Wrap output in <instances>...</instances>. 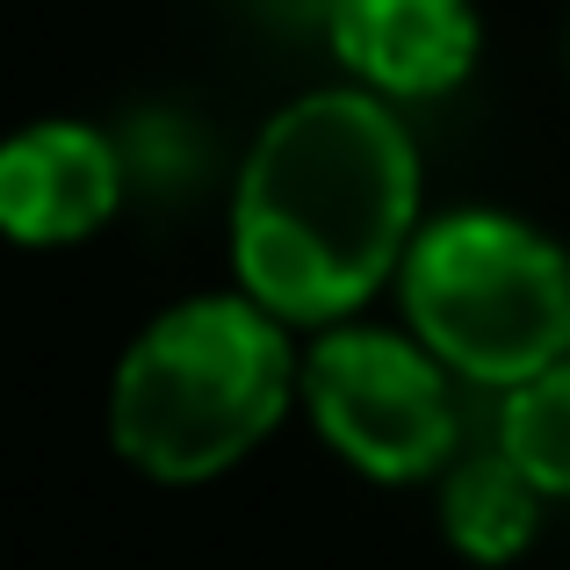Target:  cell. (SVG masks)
Instances as JSON below:
<instances>
[{
    "label": "cell",
    "instance_id": "6da1fadb",
    "mask_svg": "<svg viewBox=\"0 0 570 570\" xmlns=\"http://www.w3.org/2000/svg\"><path fill=\"white\" fill-rule=\"evenodd\" d=\"M419 145L390 101L362 87H311L261 124L232 195L238 289L282 325H347L397 282L419 238Z\"/></svg>",
    "mask_w": 570,
    "mask_h": 570
},
{
    "label": "cell",
    "instance_id": "7a4b0ae2",
    "mask_svg": "<svg viewBox=\"0 0 570 570\" xmlns=\"http://www.w3.org/2000/svg\"><path fill=\"white\" fill-rule=\"evenodd\" d=\"M296 340L246 289L167 304L109 376V448L159 484L246 462L296 404Z\"/></svg>",
    "mask_w": 570,
    "mask_h": 570
},
{
    "label": "cell",
    "instance_id": "3957f363",
    "mask_svg": "<svg viewBox=\"0 0 570 570\" xmlns=\"http://www.w3.org/2000/svg\"><path fill=\"white\" fill-rule=\"evenodd\" d=\"M412 340L462 383L520 390L570 354V253L528 217H426L397 267Z\"/></svg>",
    "mask_w": 570,
    "mask_h": 570
},
{
    "label": "cell",
    "instance_id": "277c9868",
    "mask_svg": "<svg viewBox=\"0 0 570 570\" xmlns=\"http://www.w3.org/2000/svg\"><path fill=\"white\" fill-rule=\"evenodd\" d=\"M296 397L318 441L376 484H419L462 455L455 376L412 333H383V325L354 318L325 325L296 362Z\"/></svg>",
    "mask_w": 570,
    "mask_h": 570
},
{
    "label": "cell",
    "instance_id": "5b68a950",
    "mask_svg": "<svg viewBox=\"0 0 570 570\" xmlns=\"http://www.w3.org/2000/svg\"><path fill=\"white\" fill-rule=\"evenodd\" d=\"M325 51L390 109L441 101L484 58V14L476 0H325Z\"/></svg>",
    "mask_w": 570,
    "mask_h": 570
},
{
    "label": "cell",
    "instance_id": "8992f818",
    "mask_svg": "<svg viewBox=\"0 0 570 570\" xmlns=\"http://www.w3.org/2000/svg\"><path fill=\"white\" fill-rule=\"evenodd\" d=\"M124 209V153L101 124L37 116L0 138V238L80 246Z\"/></svg>",
    "mask_w": 570,
    "mask_h": 570
},
{
    "label": "cell",
    "instance_id": "52a82bcc",
    "mask_svg": "<svg viewBox=\"0 0 570 570\" xmlns=\"http://www.w3.org/2000/svg\"><path fill=\"white\" fill-rule=\"evenodd\" d=\"M441 534L462 563H513L542 534V491L491 448V455H455L441 470Z\"/></svg>",
    "mask_w": 570,
    "mask_h": 570
},
{
    "label": "cell",
    "instance_id": "ba28073f",
    "mask_svg": "<svg viewBox=\"0 0 570 570\" xmlns=\"http://www.w3.org/2000/svg\"><path fill=\"white\" fill-rule=\"evenodd\" d=\"M499 455L528 476L542 499H570V354L542 376L505 390L499 404Z\"/></svg>",
    "mask_w": 570,
    "mask_h": 570
}]
</instances>
